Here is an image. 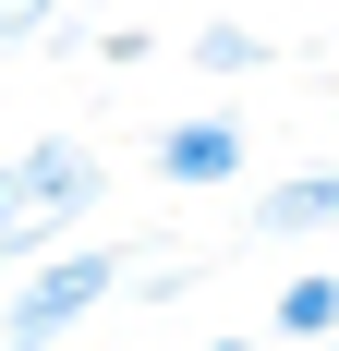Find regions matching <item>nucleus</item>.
<instances>
[{"mask_svg": "<svg viewBox=\"0 0 339 351\" xmlns=\"http://www.w3.org/2000/svg\"><path fill=\"white\" fill-rule=\"evenodd\" d=\"M109 194V158L85 134H36L0 158V254H49L85 230V206Z\"/></svg>", "mask_w": 339, "mask_h": 351, "instance_id": "1", "label": "nucleus"}, {"mask_svg": "<svg viewBox=\"0 0 339 351\" xmlns=\"http://www.w3.org/2000/svg\"><path fill=\"white\" fill-rule=\"evenodd\" d=\"M121 267H134L121 243H49L25 267V291H0V351H61L73 327L121 291Z\"/></svg>", "mask_w": 339, "mask_h": 351, "instance_id": "2", "label": "nucleus"}, {"mask_svg": "<svg viewBox=\"0 0 339 351\" xmlns=\"http://www.w3.org/2000/svg\"><path fill=\"white\" fill-rule=\"evenodd\" d=\"M158 182H170V194L242 182V121H231V109H194V121H170V134H158Z\"/></svg>", "mask_w": 339, "mask_h": 351, "instance_id": "3", "label": "nucleus"}, {"mask_svg": "<svg viewBox=\"0 0 339 351\" xmlns=\"http://www.w3.org/2000/svg\"><path fill=\"white\" fill-rule=\"evenodd\" d=\"M315 230H339V158L327 170H291L255 194V243H315Z\"/></svg>", "mask_w": 339, "mask_h": 351, "instance_id": "4", "label": "nucleus"}, {"mask_svg": "<svg viewBox=\"0 0 339 351\" xmlns=\"http://www.w3.org/2000/svg\"><path fill=\"white\" fill-rule=\"evenodd\" d=\"M339 327V279H279V339L303 351V339H327Z\"/></svg>", "mask_w": 339, "mask_h": 351, "instance_id": "5", "label": "nucleus"}, {"mask_svg": "<svg viewBox=\"0 0 339 351\" xmlns=\"http://www.w3.org/2000/svg\"><path fill=\"white\" fill-rule=\"evenodd\" d=\"M255 61H267L255 25H194V73H255Z\"/></svg>", "mask_w": 339, "mask_h": 351, "instance_id": "6", "label": "nucleus"}, {"mask_svg": "<svg viewBox=\"0 0 339 351\" xmlns=\"http://www.w3.org/2000/svg\"><path fill=\"white\" fill-rule=\"evenodd\" d=\"M49 25H61V0H0V49H36Z\"/></svg>", "mask_w": 339, "mask_h": 351, "instance_id": "7", "label": "nucleus"}, {"mask_svg": "<svg viewBox=\"0 0 339 351\" xmlns=\"http://www.w3.org/2000/svg\"><path fill=\"white\" fill-rule=\"evenodd\" d=\"M194 279H206V267H121V291H134V303H182Z\"/></svg>", "mask_w": 339, "mask_h": 351, "instance_id": "8", "label": "nucleus"}, {"mask_svg": "<svg viewBox=\"0 0 339 351\" xmlns=\"http://www.w3.org/2000/svg\"><path fill=\"white\" fill-rule=\"evenodd\" d=\"M206 351H267V339H206Z\"/></svg>", "mask_w": 339, "mask_h": 351, "instance_id": "9", "label": "nucleus"}, {"mask_svg": "<svg viewBox=\"0 0 339 351\" xmlns=\"http://www.w3.org/2000/svg\"><path fill=\"white\" fill-rule=\"evenodd\" d=\"M303 351H339V327H327V339H303Z\"/></svg>", "mask_w": 339, "mask_h": 351, "instance_id": "10", "label": "nucleus"}]
</instances>
